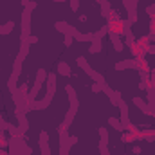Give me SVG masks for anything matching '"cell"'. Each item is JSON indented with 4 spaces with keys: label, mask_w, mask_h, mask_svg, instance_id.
<instances>
[{
    "label": "cell",
    "mask_w": 155,
    "mask_h": 155,
    "mask_svg": "<svg viewBox=\"0 0 155 155\" xmlns=\"http://www.w3.org/2000/svg\"><path fill=\"white\" fill-rule=\"evenodd\" d=\"M114 69H116V71H126V69H135V71H139V69H143L141 56H134V58H128V60L117 61Z\"/></svg>",
    "instance_id": "6da1fadb"
},
{
    "label": "cell",
    "mask_w": 155,
    "mask_h": 155,
    "mask_svg": "<svg viewBox=\"0 0 155 155\" xmlns=\"http://www.w3.org/2000/svg\"><path fill=\"white\" fill-rule=\"evenodd\" d=\"M13 94V101H15V107H22L24 103H25V99H27V96H29V85L27 83H22L15 92H11Z\"/></svg>",
    "instance_id": "7a4b0ae2"
},
{
    "label": "cell",
    "mask_w": 155,
    "mask_h": 155,
    "mask_svg": "<svg viewBox=\"0 0 155 155\" xmlns=\"http://www.w3.org/2000/svg\"><path fill=\"white\" fill-rule=\"evenodd\" d=\"M58 134H60V155H69L71 143H69V132H67V128H63V124H60L58 126Z\"/></svg>",
    "instance_id": "3957f363"
},
{
    "label": "cell",
    "mask_w": 155,
    "mask_h": 155,
    "mask_svg": "<svg viewBox=\"0 0 155 155\" xmlns=\"http://www.w3.org/2000/svg\"><path fill=\"white\" fill-rule=\"evenodd\" d=\"M117 108H119V112H121V117H119L121 124L124 126V130H130L134 123L130 121V116H128V105H126V101H124V99H121V101L117 103Z\"/></svg>",
    "instance_id": "277c9868"
},
{
    "label": "cell",
    "mask_w": 155,
    "mask_h": 155,
    "mask_svg": "<svg viewBox=\"0 0 155 155\" xmlns=\"http://www.w3.org/2000/svg\"><path fill=\"white\" fill-rule=\"evenodd\" d=\"M108 36H110V41H112V45H114V49H116L117 52L124 51V43H123V40H121V36H123V35H121L119 27H117V29H110Z\"/></svg>",
    "instance_id": "5b68a950"
},
{
    "label": "cell",
    "mask_w": 155,
    "mask_h": 155,
    "mask_svg": "<svg viewBox=\"0 0 155 155\" xmlns=\"http://www.w3.org/2000/svg\"><path fill=\"white\" fill-rule=\"evenodd\" d=\"M20 36H24V38L31 36V11H27V9L22 11V35Z\"/></svg>",
    "instance_id": "8992f818"
},
{
    "label": "cell",
    "mask_w": 155,
    "mask_h": 155,
    "mask_svg": "<svg viewBox=\"0 0 155 155\" xmlns=\"http://www.w3.org/2000/svg\"><path fill=\"white\" fill-rule=\"evenodd\" d=\"M137 4H139V2H135V0H128V4L124 5V9H126V13H128V22H130V24H135V22L139 20Z\"/></svg>",
    "instance_id": "52a82bcc"
},
{
    "label": "cell",
    "mask_w": 155,
    "mask_h": 155,
    "mask_svg": "<svg viewBox=\"0 0 155 155\" xmlns=\"http://www.w3.org/2000/svg\"><path fill=\"white\" fill-rule=\"evenodd\" d=\"M65 90H67V96H69V101H71V110H76L79 108V101H78V92L74 90V87L72 85H67L65 87Z\"/></svg>",
    "instance_id": "ba28073f"
},
{
    "label": "cell",
    "mask_w": 155,
    "mask_h": 155,
    "mask_svg": "<svg viewBox=\"0 0 155 155\" xmlns=\"http://www.w3.org/2000/svg\"><path fill=\"white\" fill-rule=\"evenodd\" d=\"M54 27H56V31H60V33H63V35H72L74 36V33H76L78 29L76 27H72L71 24H67L65 20L61 22V20H58L56 24H54Z\"/></svg>",
    "instance_id": "9c48e42d"
},
{
    "label": "cell",
    "mask_w": 155,
    "mask_h": 155,
    "mask_svg": "<svg viewBox=\"0 0 155 155\" xmlns=\"http://www.w3.org/2000/svg\"><path fill=\"white\" fill-rule=\"evenodd\" d=\"M134 105L144 114V116H148V117H153V112L150 110V107H148V103L143 99V97H134Z\"/></svg>",
    "instance_id": "30bf717a"
},
{
    "label": "cell",
    "mask_w": 155,
    "mask_h": 155,
    "mask_svg": "<svg viewBox=\"0 0 155 155\" xmlns=\"http://www.w3.org/2000/svg\"><path fill=\"white\" fill-rule=\"evenodd\" d=\"M40 150H41V155H51L49 134H47V132H40Z\"/></svg>",
    "instance_id": "8fae6325"
},
{
    "label": "cell",
    "mask_w": 155,
    "mask_h": 155,
    "mask_svg": "<svg viewBox=\"0 0 155 155\" xmlns=\"http://www.w3.org/2000/svg\"><path fill=\"white\" fill-rule=\"evenodd\" d=\"M29 45H31V43L27 41V38L20 36V52H18V56H16L18 60H22V61L25 60V56L29 54Z\"/></svg>",
    "instance_id": "7c38bea8"
},
{
    "label": "cell",
    "mask_w": 155,
    "mask_h": 155,
    "mask_svg": "<svg viewBox=\"0 0 155 155\" xmlns=\"http://www.w3.org/2000/svg\"><path fill=\"white\" fill-rule=\"evenodd\" d=\"M101 51H103V41H101V38H96V36H94V40L90 41L88 52H90V54H99Z\"/></svg>",
    "instance_id": "4fadbf2b"
},
{
    "label": "cell",
    "mask_w": 155,
    "mask_h": 155,
    "mask_svg": "<svg viewBox=\"0 0 155 155\" xmlns=\"http://www.w3.org/2000/svg\"><path fill=\"white\" fill-rule=\"evenodd\" d=\"M54 92H56V74L49 72L47 74V94L54 96Z\"/></svg>",
    "instance_id": "5bb4252c"
},
{
    "label": "cell",
    "mask_w": 155,
    "mask_h": 155,
    "mask_svg": "<svg viewBox=\"0 0 155 155\" xmlns=\"http://www.w3.org/2000/svg\"><path fill=\"white\" fill-rule=\"evenodd\" d=\"M58 74H60V76H63V78H71V76H72V71H71L69 63L60 61V63H58Z\"/></svg>",
    "instance_id": "9a60e30c"
},
{
    "label": "cell",
    "mask_w": 155,
    "mask_h": 155,
    "mask_svg": "<svg viewBox=\"0 0 155 155\" xmlns=\"http://www.w3.org/2000/svg\"><path fill=\"white\" fill-rule=\"evenodd\" d=\"M99 5H101V16H103V18H107V22H108L110 13H112V4H110L108 0H103Z\"/></svg>",
    "instance_id": "2e32d148"
},
{
    "label": "cell",
    "mask_w": 155,
    "mask_h": 155,
    "mask_svg": "<svg viewBox=\"0 0 155 155\" xmlns=\"http://www.w3.org/2000/svg\"><path fill=\"white\" fill-rule=\"evenodd\" d=\"M87 74H88V78H90V79H92L94 83H99L101 87H103V85L107 83V81H105V78H103V74H99V72H97V71H94V69H90V71H88Z\"/></svg>",
    "instance_id": "e0dca14e"
},
{
    "label": "cell",
    "mask_w": 155,
    "mask_h": 155,
    "mask_svg": "<svg viewBox=\"0 0 155 155\" xmlns=\"http://www.w3.org/2000/svg\"><path fill=\"white\" fill-rule=\"evenodd\" d=\"M74 40H78V41H92L94 40V33H79V31H76L74 33Z\"/></svg>",
    "instance_id": "ac0fdd59"
},
{
    "label": "cell",
    "mask_w": 155,
    "mask_h": 155,
    "mask_svg": "<svg viewBox=\"0 0 155 155\" xmlns=\"http://www.w3.org/2000/svg\"><path fill=\"white\" fill-rule=\"evenodd\" d=\"M76 114H78L76 110H71V108L67 110V114H65V119H63V123H61V124H63V128H69V126L72 124V121H74Z\"/></svg>",
    "instance_id": "d6986e66"
},
{
    "label": "cell",
    "mask_w": 155,
    "mask_h": 155,
    "mask_svg": "<svg viewBox=\"0 0 155 155\" xmlns=\"http://www.w3.org/2000/svg\"><path fill=\"white\" fill-rule=\"evenodd\" d=\"M18 74H13V72H11V78H9V81H7V90H9V92H15V90H16V88H18V87H16V85H18Z\"/></svg>",
    "instance_id": "ffe728a7"
},
{
    "label": "cell",
    "mask_w": 155,
    "mask_h": 155,
    "mask_svg": "<svg viewBox=\"0 0 155 155\" xmlns=\"http://www.w3.org/2000/svg\"><path fill=\"white\" fill-rule=\"evenodd\" d=\"M41 85H43L41 81L35 79V85H33V87L29 88V97H31V99H35V97L38 96V92H40V88H41Z\"/></svg>",
    "instance_id": "44dd1931"
},
{
    "label": "cell",
    "mask_w": 155,
    "mask_h": 155,
    "mask_svg": "<svg viewBox=\"0 0 155 155\" xmlns=\"http://www.w3.org/2000/svg\"><path fill=\"white\" fill-rule=\"evenodd\" d=\"M108 124H110L112 128H116L117 132H121V134L124 132V126L121 124V121H119L117 117H110V119H108Z\"/></svg>",
    "instance_id": "7402d4cb"
},
{
    "label": "cell",
    "mask_w": 155,
    "mask_h": 155,
    "mask_svg": "<svg viewBox=\"0 0 155 155\" xmlns=\"http://www.w3.org/2000/svg\"><path fill=\"white\" fill-rule=\"evenodd\" d=\"M76 63H78V67H79V69H83L85 72H88V71L92 69V67H90V65L87 63V60H85V56H78V58H76Z\"/></svg>",
    "instance_id": "603a6c76"
},
{
    "label": "cell",
    "mask_w": 155,
    "mask_h": 155,
    "mask_svg": "<svg viewBox=\"0 0 155 155\" xmlns=\"http://www.w3.org/2000/svg\"><path fill=\"white\" fill-rule=\"evenodd\" d=\"M134 132H130V130H124L123 134H121V143H124V144H128V143H134Z\"/></svg>",
    "instance_id": "cb8c5ba5"
},
{
    "label": "cell",
    "mask_w": 155,
    "mask_h": 155,
    "mask_svg": "<svg viewBox=\"0 0 155 155\" xmlns=\"http://www.w3.org/2000/svg\"><path fill=\"white\" fill-rule=\"evenodd\" d=\"M13 29H15V22H13V20H9L5 25H0V35H9Z\"/></svg>",
    "instance_id": "d4e9b609"
},
{
    "label": "cell",
    "mask_w": 155,
    "mask_h": 155,
    "mask_svg": "<svg viewBox=\"0 0 155 155\" xmlns=\"http://www.w3.org/2000/svg\"><path fill=\"white\" fill-rule=\"evenodd\" d=\"M110 29H112V27L107 24V25H103L99 31H96V33H94V36H96V38H101V40H103V36H105V35H108V33H110Z\"/></svg>",
    "instance_id": "484cf974"
},
{
    "label": "cell",
    "mask_w": 155,
    "mask_h": 155,
    "mask_svg": "<svg viewBox=\"0 0 155 155\" xmlns=\"http://www.w3.org/2000/svg\"><path fill=\"white\" fill-rule=\"evenodd\" d=\"M139 76H141V81L152 83V78H150V71L148 69H139Z\"/></svg>",
    "instance_id": "4316f807"
},
{
    "label": "cell",
    "mask_w": 155,
    "mask_h": 155,
    "mask_svg": "<svg viewBox=\"0 0 155 155\" xmlns=\"http://www.w3.org/2000/svg\"><path fill=\"white\" fill-rule=\"evenodd\" d=\"M99 141L108 144V130H107L105 126H101V128H99Z\"/></svg>",
    "instance_id": "83f0119b"
},
{
    "label": "cell",
    "mask_w": 155,
    "mask_h": 155,
    "mask_svg": "<svg viewBox=\"0 0 155 155\" xmlns=\"http://www.w3.org/2000/svg\"><path fill=\"white\" fill-rule=\"evenodd\" d=\"M99 153L101 155H110V150H108V144H107V143H101V141H99Z\"/></svg>",
    "instance_id": "f1b7e54d"
},
{
    "label": "cell",
    "mask_w": 155,
    "mask_h": 155,
    "mask_svg": "<svg viewBox=\"0 0 155 155\" xmlns=\"http://www.w3.org/2000/svg\"><path fill=\"white\" fill-rule=\"evenodd\" d=\"M36 79L43 83V81L47 79V71H45V69H38V72H36Z\"/></svg>",
    "instance_id": "f546056e"
},
{
    "label": "cell",
    "mask_w": 155,
    "mask_h": 155,
    "mask_svg": "<svg viewBox=\"0 0 155 155\" xmlns=\"http://www.w3.org/2000/svg\"><path fill=\"white\" fill-rule=\"evenodd\" d=\"M121 99H123V97H121V92H119V90H114V94H112V97H110V103L117 105Z\"/></svg>",
    "instance_id": "4dcf8cb0"
},
{
    "label": "cell",
    "mask_w": 155,
    "mask_h": 155,
    "mask_svg": "<svg viewBox=\"0 0 155 155\" xmlns=\"http://www.w3.org/2000/svg\"><path fill=\"white\" fill-rule=\"evenodd\" d=\"M101 90L108 96V99H110V97H112V94H114V88H110V85H108V83H105V85L101 87Z\"/></svg>",
    "instance_id": "1f68e13d"
},
{
    "label": "cell",
    "mask_w": 155,
    "mask_h": 155,
    "mask_svg": "<svg viewBox=\"0 0 155 155\" xmlns=\"http://www.w3.org/2000/svg\"><path fill=\"white\" fill-rule=\"evenodd\" d=\"M144 38H146L148 43H153V41H155V27H150V33H148Z\"/></svg>",
    "instance_id": "d6a6232c"
},
{
    "label": "cell",
    "mask_w": 155,
    "mask_h": 155,
    "mask_svg": "<svg viewBox=\"0 0 155 155\" xmlns=\"http://www.w3.org/2000/svg\"><path fill=\"white\" fill-rule=\"evenodd\" d=\"M72 40H74L72 35H63V43H65V47H71V45H72Z\"/></svg>",
    "instance_id": "836d02e7"
},
{
    "label": "cell",
    "mask_w": 155,
    "mask_h": 155,
    "mask_svg": "<svg viewBox=\"0 0 155 155\" xmlns=\"http://www.w3.org/2000/svg\"><path fill=\"white\" fill-rule=\"evenodd\" d=\"M146 15H148L150 18H155V4H152V5L146 7Z\"/></svg>",
    "instance_id": "e575fe53"
},
{
    "label": "cell",
    "mask_w": 155,
    "mask_h": 155,
    "mask_svg": "<svg viewBox=\"0 0 155 155\" xmlns=\"http://www.w3.org/2000/svg\"><path fill=\"white\" fill-rule=\"evenodd\" d=\"M25 9H27V11H31V13H33V11H35V9H36V2H35V0H29V4H27V5H25Z\"/></svg>",
    "instance_id": "d590c367"
},
{
    "label": "cell",
    "mask_w": 155,
    "mask_h": 155,
    "mask_svg": "<svg viewBox=\"0 0 155 155\" xmlns=\"http://www.w3.org/2000/svg\"><path fill=\"white\" fill-rule=\"evenodd\" d=\"M71 9L78 13V9H79V0H71Z\"/></svg>",
    "instance_id": "8d00e7d4"
},
{
    "label": "cell",
    "mask_w": 155,
    "mask_h": 155,
    "mask_svg": "<svg viewBox=\"0 0 155 155\" xmlns=\"http://www.w3.org/2000/svg\"><path fill=\"white\" fill-rule=\"evenodd\" d=\"M27 41H29L31 45H35V43H38V36H35V35H31V36H27Z\"/></svg>",
    "instance_id": "74e56055"
},
{
    "label": "cell",
    "mask_w": 155,
    "mask_h": 155,
    "mask_svg": "<svg viewBox=\"0 0 155 155\" xmlns=\"http://www.w3.org/2000/svg\"><path fill=\"white\" fill-rule=\"evenodd\" d=\"M132 152H134V153H135V155H139V153H141V152H143V148H141L139 144H134V148H132Z\"/></svg>",
    "instance_id": "f35d334b"
},
{
    "label": "cell",
    "mask_w": 155,
    "mask_h": 155,
    "mask_svg": "<svg viewBox=\"0 0 155 155\" xmlns=\"http://www.w3.org/2000/svg\"><path fill=\"white\" fill-rule=\"evenodd\" d=\"M99 90H101V85L99 83H94L92 85V92H99Z\"/></svg>",
    "instance_id": "ab89813d"
},
{
    "label": "cell",
    "mask_w": 155,
    "mask_h": 155,
    "mask_svg": "<svg viewBox=\"0 0 155 155\" xmlns=\"http://www.w3.org/2000/svg\"><path fill=\"white\" fill-rule=\"evenodd\" d=\"M139 88H141V90H146V88H148V83L141 81V83H139Z\"/></svg>",
    "instance_id": "60d3db41"
},
{
    "label": "cell",
    "mask_w": 155,
    "mask_h": 155,
    "mask_svg": "<svg viewBox=\"0 0 155 155\" xmlns=\"http://www.w3.org/2000/svg\"><path fill=\"white\" fill-rule=\"evenodd\" d=\"M79 22H81V24H85V22H88V18H87V15H81V16H79Z\"/></svg>",
    "instance_id": "b9f144b4"
},
{
    "label": "cell",
    "mask_w": 155,
    "mask_h": 155,
    "mask_svg": "<svg viewBox=\"0 0 155 155\" xmlns=\"http://www.w3.org/2000/svg\"><path fill=\"white\" fill-rule=\"evenodd\" d=\"M69 143H71V146H72V144H76V143H78V137H69Z\"/></svg>",
    "instance_id": "7bdbcfd3"
},
{
    "label": "cell",
    "mask_w": 155,
    "mask_h": 155,
    "mask_svg": "<svg viewBox=\"0 0 155 155\" xmlns=\"http://www.w3.org/2000/svg\"><path fill=\"white\" fill-rule=\"evenodd\" d=\"M0 155H9V152L5 148H0Z\"/></svg>",
    "instance_id": "ee69618b"
},
{
    "label": "cell",
    "mask_w": 155,
    "mask_h": 155,
    "mask_svg": "<svg viewBox=\"0 0 155 155\" xmlns=\"http://www.w3.org/2000/svg\"><path fill=\"white\" fill-rule=\"evenodd\" d=\"M29 4V0H22V5H27Z\"/></svg>",
    "instance_id": "f6af8a7d"
},
{
    "label": "cell",
    "mask_w": 155,
    "mask_h": 155,
    "mask_svg": "<svg viewBox=\"0 0 155 155\" xmlns=\"http://www.w3.org/2000/svg\"><path fill=\"white\" fill-rule=\"evenodd\" d=\"M52 2H56V4H58V2H67V0H52Z\"/></svg>",
    "instance_id": "bcb514c9"
},
{
    "label": "cell",
    "mask_w": 155,
    "mask_h": 155,
    "mask_svg": "<svg viewBox=\"0 0 155 155\" xmlns=\"http://www.w3.org/2000/svg\"><path fill=\"white\" fill-rule=\"evenodd\" d=\"M121 2H123V5H126V4H128V0H121Z\"/></svg>",
    "instance_id": "7dc6e473"
},
{
    "label": "cell",
    "mask_w": 155,
    "mask_h": 155,
    "mask_svg": "<svg viewBox=\"0 0 155 155\" xmlns=\"http://www.w3.org/2000/svg\"><path fill=\"white\" fill-rule=\"evenodd\" d=\"M135 2H139V0H135Z\"/></svg>",
    "instance_id": "c3c4849f"
},
{
    "label": "cell",
    "mask_w": 155,
    "mask_h": 155,
    "mask_svg": "<svg viewBox=\"0 0 155 155\" xmlns=\"http://www.w3.org/2000/svg\"><path fill=\"white\" fill-rule=\"evenodd\" d=\"M153 117H155V114H153Z\"/></svg>",
    "instance_id": "681fc988"
}]
</instances>
